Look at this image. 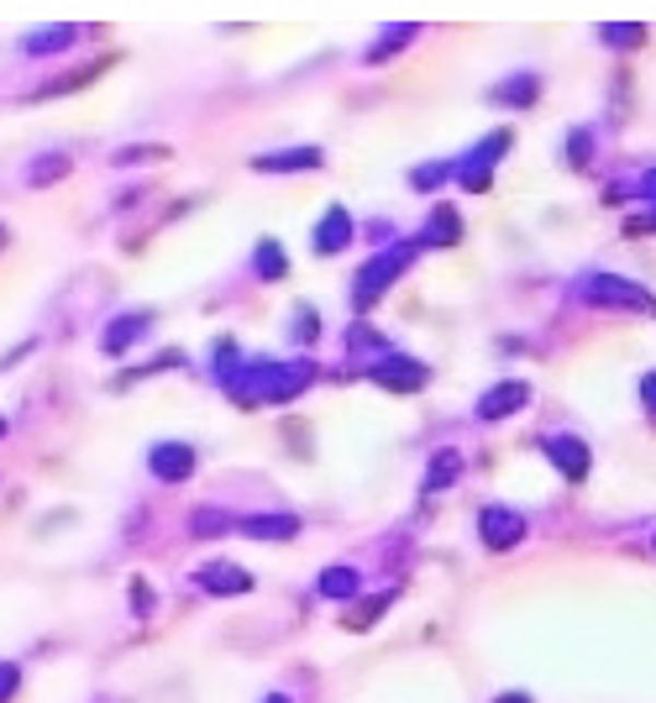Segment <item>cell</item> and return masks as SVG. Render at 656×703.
<instances>
[{"mask_svg":"<svg viewBox=\"0 0 656 703\" xmlns=\"http://www.w3.org/2000/svg\"><path fill=\"white\" fill-rule=\"evenodd\" d=\"M457 472H462L457 452H442V457L431 462V472H425V489H446V483H457Z\"/></svg>","mask_w":656,"mask_h":703,"instance_id":"ac0fdd59","label":"cell"},{"mask_svg":"<svg viewBox=\"0 0 656 703\" xmlns=\"http://www.w3.org/2000/svg\"><path fill=\"white\" fill-rule=\"evenodd\" d=\"M405 262H410V253H378L373 262H363V273H358V305H373L405 273Z\"/></svg>","mask_w":656,"mask_h":703,"instance_id":"7a4b0ae2","label":"cell"},{"mask_svg":"<svg viewBox=\"0 0 656 703\" xmlns=\"http://www.w3.org/2000/svg\"><path fill=\"white\" fill-rule=\"evenodd\" d=\"M253 268H258L262 279H284V247H279V242H273V236H268V242H262L258 253H253Z\"/></svg>","mask_w":656,"mask_h":703,"instance_id":"2e32d148","label":"cell"},{"mask_svg":"<svg viewBox=\"0 0 656 703\" xmlns=\"http://www.w3.org/2000/svg\"><path fill=\"white\" fill-rule=\"evenodd\" d=\"M189 530H195L200 541L226 536V530H232V515H226V509H195V515H189Z\"/></svg>","mask_w":656,"mask_h":703,"instance_id":"9a60e30c","label":"cell"},{"mask_svg":"<svg viewBox=\"0 0 656 703\" xmlns=\"http://www.w3.org/2000/svg\"><path fill=\"white\" fill-rule=\"evenodd\" d=\"M525 399H530V389H525L520 378H509V384H494V389L478 399V415H483V420H504L509 410H520Z\"/></svg>","mask_w":656,"mask_h":703,"instance_id":"9c48e42d","label":"cell"},{"mask_svg":"<svg viewBox=\"0 0 656 703\" xmlns=\"http://www.w3.org/2000/svg\"><path fill=\"white\" fill-rule=\"evenodd\" d=\"M258 174H305V168H320V148H289V153H262L253 157Z\"/></svg>","mask_w":656,"mask_h":703,"instance_id":"ba28073f","label":"cell"},{"mask_svg":"<svg viewBox=\"0 0 656 703\" xmlns=\"http://www.w3.org/2000/svg\"><path fill=\"white\" fill-rule=\"evenodd\" d=\"M148 326H153V311H121L110 326L101 331V352L105 358H121L131 341H142L148 337Z\"/></svg>","mask_w":656,"mask_h":703,"instance_id":"3957f363","label":"cell"},{"mask_svg":"<svg viewBox=\"0 0 656 703\" xmlns=\"http://www.w3.org/2000/svg\"><path fill=\"white\" fill-rule=\"evenodd\" d=\"M63 174H69V157H63V153H43L37 163H26L22 179L32 184V189H48V184H58Z\"/></svg>","mask_w":656,"mask_h":703,"instance_id":"4fadbf2b","label":"cell"},{"mask_svg":"<svg viewBox=\"0 0 656 703\" xmlns=\"http://www.w3.org/2000/svg\"><path fill=\"white\" fill-rule=\"evenodd\" d=\"M262 703H289V699H284V693H268V699H262Z\"/></svg>","mask_w":656,"mask_h":703,"instance_id":"d4e9b609","label":"cell"},{"mask_svg":"<svg viewBox=\"0 0 656 703\" xmlns=\"http://www.w3.org/2000/svg\"><path fill=\"white\" fill-rule=\"evenodd\" d=\"M131 609H137V614L153 609V588H148V583H131Z\"/></svg>","mask_w":656,"mask_h":703,"instance_id":"603a6c76","label":"cell"},{"mask_svg":"<svg viewBox=\"0 0 656 703\" xmlns=\"http://www.w3.org/2000/svg\"><path fill=\"white\" fill-rule=\"evenodd\" d=\"M195 583H200L206 594H247V588H253L247 567H236V562H210V567L195 573Z\"/></svg>","mask_w":656,"mask_h":703,"instance_id":"8992f818","label":"cell"},{"mask_svg":"<svg viewBox=\"0 0 656 703\" xmlns=\"http://www.w3.org/2000/svg\"><path fill=\"white\" fill-rule=\"evenodd\" d=\"M425 236H431V242L442 236V247H452V242L462 236V226H457V215H452V210H436V215H431V226H425Z\"/></svg>","mask_w":656,"mask_h":703,"instance_id":"d6986e66","label":"cell"},{"mask_svg":"<svg viewBox=\"0 0 656 703\" xmlns=\"http://www.w3.org/2000/svg\"><path fill=\"white\" fill-rule=\"evenodd\" d=\"M536 95V84L525 79V84H504V90H494V101H530Z\"/></svg>","mask_w":656,"mask_h":703,"instance_id":"7402d4cb","label":"cell"},{"mask_svg":"<svg viewBox=\"0 0 656 703\" xmlns=\"http://www.w3.org/2000/svg\"><path fill=\"white\" fill-rule=\"evenodd\" d=\"M79 37V26H37L32 37H22L26 58H48V52H63Z\"/></svg>","mask_w":656,"mask_h":703,"instance_id":"30bf717a","label":"cell"},{"mask_svg":"<svg viewBox=\"0 0 656 703\" xmlns=\"http://www.w3.org/2000/svg\"><path fill=\"white\" fill-rule=\"evenodd\" d=\"M5 431H11V420H5V415H0V436H5Z\"/></svg>","mask_w":656,"mask_h":703,"instance_id":"484cf974","label":"cell"},{"mask_svg":"<svg viewBox=\"0 0 656 703\" xmlns=\"http://www.w3.org/2000/svg\"><path fill=\"white\" fill-rule=\"evenodd\" d=\"M163 157H168V148H163V142H153V148H121L110 163H121V168H127V163H163Z\"/></svg>","mask_w":656,"mask_h":703,"instance_id":"ffe728a7","label":"cell"},{"mask_svg":"<svg viewBox=\"0 0 656 703\" xmlns=\"http://www.w3.org/2000/svg\"><path fill=\"white\" fill-rule=\"evenodd\" d=\"M5 242H11V232H5V226H0V247H5Z\"/></svg>","mask_w":656,"mask_h":703,"instance_id":"4316f807","label":"cell"},{"mask_svg":"<svg viewBox=\"0 0 656 703\" xmlns=\"http://www.w3.org/2000/svg\"><path fill=\"white\" fill-rule=\"evenodd\" d=\"M478 536H483L494 551H504V547H515V541L525 536V520L515 515V509H499V504H489V509L478 515Z\"/></svg>","mask_w":656,"mask_h":703,"instance_id":"277c9868","label":"cell"},{"mask_svg":"<svg viewBox=\"0 0 656 703\" xmlns=\"http://www.w3.org/2000/svg\"><path fill=\"white\" fill-rule=\"evenodd\" d=\"M551 457H557V462H567V478H573V483L588 472V452H583L577 442H551Z\"/></svg>","mask_w":656,"mask_h":703,"instance_id":"e0dca14e","label":"cell"},{"mask_svg":"<svg viewBox=\"0 0 656 703\" xmlns=\"http://www.w3.org/2000/svg\"><path fill=\"white\" fill-rule=\"evenodd\" d=\"M599 289H588V300H599V305H630V311H646L652 300L641 294V289H630L625 279H594Z\"/></svg>","mask_w":656,"mask_h":703,"instance_id":"7c38bea8","label":"cell"},{"mask_svg":"<svg viewBox=\"0 0 656 703\" xmlns=\"http://www.w3.org/2000/svg\"><path fill=\"white\" fill-rule=\"evenodd\" d=\"M499 703H530V699H525V693H504V699H499Z\"/></svg>","mask_w":656,"mask_h":703,"instance_id":"cb8c5ba5","label":"cell"},{"mask_svg":"<svg viewBox=\"0 0 656 703\" xmlns=\"http://www.w3.org/2000/svg\"><path fill=\"white\" fill-rule=\"evenodd\" d=\"M242 530H247L253 541H289V536H300V520H294V515H247Z\"/></svg>","mask_w":656,"mask_h":703,"instance_id":"8fae6325","label":"cell"},{"mask_svg":"<svg viewBox=\"0 0 656 703\" xmlns=\"http://www.w3.org/2000/svg\"><path fill=\"white\" fill-rule=\"evenodd\" d=\"M646 394H652V399H656V378H652V384H646Z\"/></svg>","mask_w":656,"mask_h":703,"instance_id":"83f0119b","label":"cell"},{"mask_svg":"<svg viewBox=\"0 0 656 703\" xmlns=\"http://www.w3.org/2000/svg\"><path fill=\"white\" fill-rule=\"evenodd\" d=\"M320 594H326V599H352V594H358V573H352V567H326V573H320Z\"/></svg>","mask_w":656,"mask_h":703,"instance_id":"5bb4252c","label":"cell"},{"mask_svg":"<svg viewBox=\"0 0 656 703\" xmlns=\"http://www.w3.org/2000/svg\"><path fill=\"white\" fill-rule=\"evenodd\" d=\"M373 384H384V389H399V394H410V389H420L425 384V367L415 363V358H378L373 363Z\"/></svg>","mask_w":656,"mask_h":703,"instance_id":"5b68a950","label":"cell"},{"mask_svg":"<svg viewBox=\"0 0 656 703\" xmlns=\"http://www.w3.org/2000/svg\"><path fill=\"white\" fill-rule=\"evenodd\" d=\"M347 242H352V215H347L341 206H331L326 215H320V226H315V253L331 258V253H341Z\"/></svg>","mask_w":656,"mask_h":703,"instance_id":"52a82bcc","label":"cell"},{"mask_svg":"<svg viewBox=\"0 0 656 703\" xmlns=\"http://www.w3.org/2000/svg\"><path fill=\"white\" fill-rule=\"evenodd\" d=\"M16 688H22V667L16 661H0V703L16 699Z\"/></svg>","mask_w":656,"mask_h":703,"instance_id":"44dd1931","label":"cell"},{"mask_svg":"<svg viewBox=\"0 0 656 703\" xmlns=\"http://www.w3.org/2000/svg\"><path fill=\"white\" fill-rule=\"evenodd\" d=\"M148 472L157 483H184L195 472V446L184 442H153L148 446Z\"/></svg>","mask_w":656,"mask_h":703,"instance_id":"6da1fadb","label":"cell"}]
</instances>
